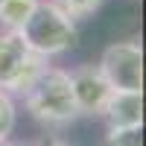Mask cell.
<instances>
[{
  "label": "cell",
  "mask_w": 146,
  "mask_h": 146,
  "mask_svg": "<svg viewBox=\"0 0 146 146\" xmlns=\"http://www.w3.org/2000/svg\"><path fill=\"white\" fill-rule=\"evenodd\" d=\"M23 102H27V111L41 126L50 129H64L79 117L70 88V73L62 67H47L32 82V88L23 94Z\"/></svg>",
  "instance_id": "2"
},
{
  "label": "cell",
  "mask_w": 146,
  "mask_h": 146,
  "mask_svg": "<svg viewBox=\"0 0 146 146\" xmlns=\"http://www.w3.org/2000/svg\"><path fill=\"white\" fill-rule=\"evenodd\" d=\"M0 146H21V143H15V140H3Z\"/></svg>",
  "instance_id": "12"
},
{
  "label": "cell",
  "mask_w": 146,
  "mask_h": 146,
  "mask_svg": "<svg viewBox=\"0 0 146 146\" xmlns=\"http://www.w3.org/2000/svg\"><path fill=\"white\" fill-rule=\"evenodd\" d=\"M41 146H70V143H62V140H53V143H41Z\"/></svg>",
  "instance_id": "11"
},
{
  "label": "cell",
  "mask_w": 146,
  "mask_h": 146,
  "mask_svg": "<svg viewBox=\"0 0 146 146\" xmlns=\"http://www.w3.org/2000/svg\"><path fill=\"white\" fill-rule=\"evenodd\" d=\"M100 117L108 120V129L143 126V91H111Z\"/></svg>",
  "instance_id": "6"
},
{
  "label": "cell",
  "mask_w": 146,
  "mask_h": 146,
  "mask_svg": "<svg viewBox=\"0 0 146 146\" xmlns=\"http://www.w3.org/2000/svg\"><path fill=\"white\" fill-rule=\"evenodd\" d=\"M70 88H73V100H76V111L79 117H100L105 100L111 96V85L105 82L96 64H82L76 70H70Z\"/></svg>",
  "instance_id": "5"
},
{
  "label": "cell",
  "mask_w": 146,
  "mask_h": 146,
  "mask_svg": "<svg viewBox=\"0 0 146 146\" xmlns=\"http://www.w3.org/2000/svg\"><path fill=\"white\" fill-rule=\"evenodd\" d=\"M58 6H62L67 15L73 18V21H79V18H88V15H94L96 9L102 6V0H56Z\"/></svg>",
  "instance_id": "10"
},
{
  "label": "cell",
  "mask_w": 146,
  "mask_h": 146,
  "mask_svg": "<svg viewBox=\"0 0 146 146\" xmlns=\"http://www.w3.org/2000/svg\"><path fill=\"white\" fill-rule=\"evenodd\" d=\"M18 35L23 38V44L32 53H38L44 58H53V56H62V53L76 47L79 29H76V21L56 0H38L35 12L18 29Z\"/></svg>",
  "instance_id": "1"
},
{
  "label": "cell",
  "mask_w": 146,
  "mask_h": 146,
  "mask_svg": "<svg viewBox=\"0 0 146 146\" xmlns=\"http://www.w3.org/2000/svg\"><path fill=\"white\" fill-rule=\"evenodd\" d=\"M50 58L32 53L18 32H0V91L27 94L32 82L50 67Z\"/></svg>",
  "instance_id": "3"
},
{
  "label": "cell",
  "mask_w": 146,
  "mask_h": 146,
  "mask_svg": "<svg viewBox=\"0 0 146 146\" xmlns=\"http://www.w3.org/2000/svg\"><path fill=\"white\" fill-rule=\"evenodd\" d=\"M12 131H15V102H12V94L0 91V143L9 140Z\"/></svg>",
  "instance_id": "8"
},
{
  "label": "cell",
  "mask_w": 146,
  "mask_h": 146,
  "mask_svg": "<svg viewBox=\"0 0 146 146\" xmlns=\"http://www.w3.org/2000/svg\"><path fill=\"white\" fill-rule=\"evenodd\" d=\"M100 73L111 91H143V50L135 41H117L100 56Z\"/></svg>",
  "instance_id": "4"
},
{
  "label": "cell",
  "mask_w": 146,
  "mask_h": 146,
  "mask_svg": "<svg viewBox=\"0 0 146 146\" xmlns=\"http://www.w3.org/2000/svg\"><path fill=\"white\" fill-rule=\"evenodd\" d=\"M140 129H108V135L102 140V146H143L140 143Z\"/></svg>",
  "instance_id": "9"
},
{
  "label": "cell",
  "mask_w": 146,
  "mask_h": 146,
  "mask_svg": "<svg viewBox=\"0 0 146 146\" xmlns=\"http://www.w3.org/2000/svg\"><path fill=\"white\" fill-rule=\"evenodd\" d=\"M35 6L38 0H0V27L6 32H18L35 12Z\"/></svg>",
  "instance_id": "7"
}]
</instances>
